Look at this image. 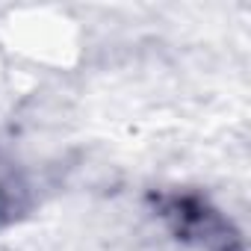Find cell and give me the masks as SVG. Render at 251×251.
<instances>
[{"mask_svg":"<svg viewBox=\"0 0 251 251\" xmlns=\"http://www.w3.org/2000/svg\"><path fill=\"white\" fill-rule=\"evenodd\" d=\"M160 216L169 222L177 239L207 245L210 251H242L233 227L198 195H163Z\"/></svg>","mask_w":251,"mask_h":251,"instance_id":"obj_1","label":"cell"}]
</instances>
